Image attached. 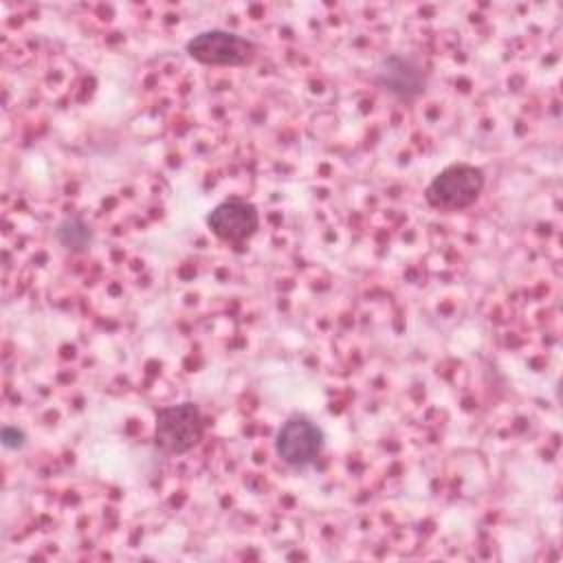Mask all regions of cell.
Here are the masks:
<instances>
[{
	"label": "cell",
	"instance_id": "obj_7",
	"mask_svg": "<svg viewBox=\"0 0 563 563\" xmlns=\"http://www.w3.org/2000/svg\"><path fill=\"white\" fill-rule=\"evenodd\" d=\"M57 242L70 251V253H81L92 244V229L88 227V222L79 216H70L64 218L55 231Z\"/></svg>",
	"mask_w": 563,
	"mask_h": 563
},
{
	"label": "cell",
	"instance_id": "obj_3",
	"mask_svg": "<svg viewBox=\"0 0 563 563\" xmlns=\"http://www.w3.org/2000/svg\"><path fill=\"white\" fill-rule=\"evenodd\" d=\"M187 53L207 66H244L255 57V44L227 29H209L187 42Z\"/></svg>",
	"mask_w": 563,
	"mask_h": 563
},
{
	"label": "cell",
	"instance_id": "obj_5",
	"mask_svg": "<svg viewBox=\"0 0 563 563\" xmlns=\"http://www.w3.org/2000/svg\"><path fill=\"white\" fill-rule=\"evenodd\" d=\"M209 231L231 244H242L260 229V211L244 198H227L207 213Z\"/></svg>",
	"mask_w": 563,
	"mask_h": 563
},
{
	"label": "cell",
	"instance_id": "obj_2",
	"mask_svg": "<svg viewBox=\"0 0 563 563\" xmlns=\"http://www.w3.org/2000/svg\"><path fill=\"white\" fill-rule=\"evenodd\" d=\"M205 435V420L196 402H178L156 411L154 444L165 455L191 451Z\"/></svg>",
	"mask_w": 563,
	"mask_h": 563
},
{
	"label": "cell",
	"instance_id": "obj_1",
	"mask_svg": "<svg viewBox=\"0 0 563 563\" xmlns=\"http://www.w3.org/2000/svg\"><path fill=\"white\" fill-rule=\"evenodd\" d=\"M484 172L471 163H453L444 167L424 189V198L433 209L462 211L477 202L484 189Z\"/></svg>",
	"mask_w": 563,
	"mask_h": 563
},
{
	"label": "cell",
	"instance_id": "obj_8",
	"mask_svg": "<svg viewBox=\"0 0 563 563\" xmlns=\"http://www.w3.org/2000/svg\"><path fill=\"white\" fill-rule=\"evenodd\" d=\"M0 440H2V446L7 449H22L24 446V433L15 427H4L2 433H0Z\"/></svg>",
	"mask_w": 563,
	"mask_h": 563
},
{
	"label": "cell",
	"instance_id": "obj_6",
	"mask_svg": "<svg viewBox=\"0 0 563 563\" xmlns=\"http://www.w3.org/2000/svg\"><path fill=\"white\" fill-rule=\"evenodd\" d=\"M374 79L385 92L405 101L416 99L424 90L422 68L413 59L396 53L380 59V64L376 66Z\"/></svg>",
	"mask_w": 563,
	"mask_h": 563
},
{
	"label": "cell",
	"instance_id": "obj_4",
	"mask_svg": "<svg viewBox=\"0 0 563 563\" xmlns=\"http://www.w3.org/2000/svg\"><path fill=\"white\" fill-rule=\"evenodd\" d=\"M323 444L325 435L321 427L306 416H292L277 431L275 453L290 468H308L321 455Z\"/></svg>",
	"mask_w": 563,
	"mask_h": 563
}]
</instances>
